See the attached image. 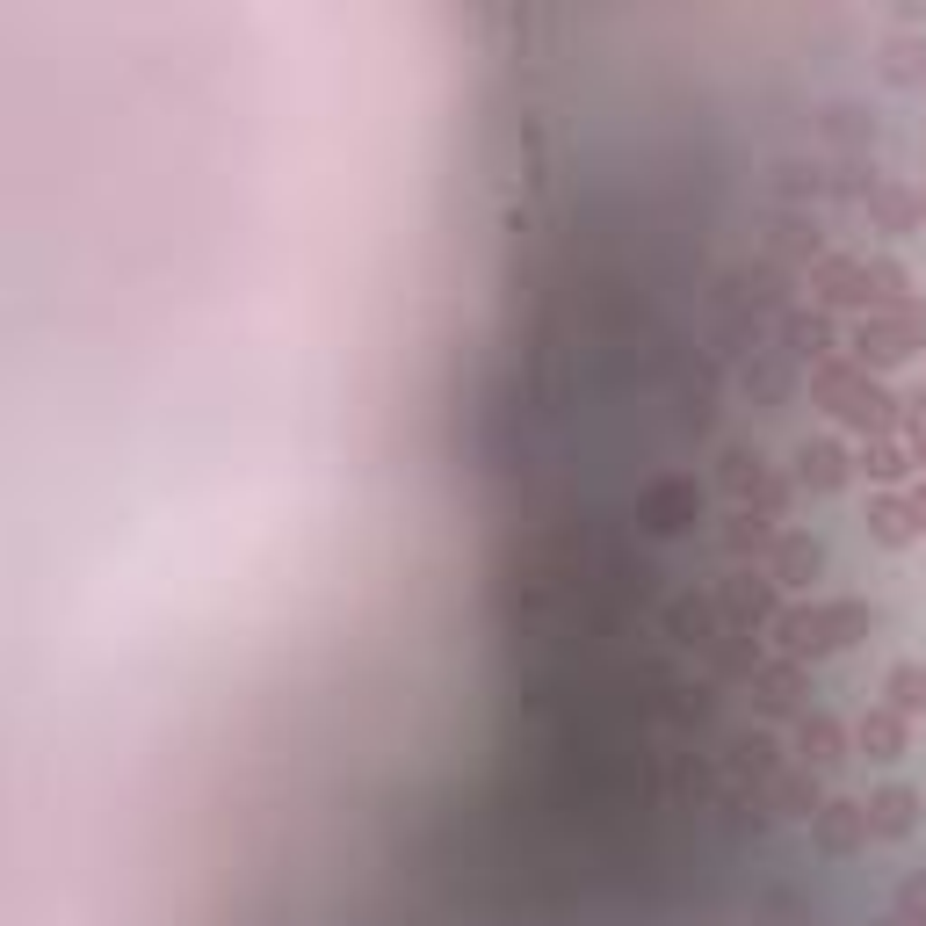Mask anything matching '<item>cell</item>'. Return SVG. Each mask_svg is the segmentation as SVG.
<instances>
[{"label":"cell","instance_id":"cell-1","mask_svg":"<svg viewBox=\"0 0 926 926\" xmlns=\"http://www.w3.org/2000/svg\"><path fill=\"white\" fill-rule=\"evenodd\" d=\"M912 811H919V796H912V789H883L876 804H869V825L898 840V832H912Z\"/></svg>","mask_w":926,"mask_h":926},{"label":"cell","instance_id":"cell-2","mask_svg":"<svg viewBox=\"0 0 926 926\" xmlns=\"http://www.w3.org/2000/svg\"><path fill=\"white\" fill-rule=\"evenodd\" d=\"M782 644L796 659H804V652H832V623H825V615H782Z\"/></svg>","mask_w":926,"mask_h":926},{"label":"cell","instance_id":"cell-3","mask_svg":"<svg viewBox=\"0 0 926 926\" xmlns=\"http://www.w3.org/2000/svg\"><path fill=\"white\" fill-rule=\"evenodd\" d=\"M796 695H804V673L796 666H775V673H760V709H796Z\"/></svg>","mask_w":926,"mask_h":926},{"label":"cell","instance_id":"cell-4","mask_svg":"<svg viewBox=\"0 0 926 926\" xmlns=\"http://www.w3.org/2000/svg\"><path fill=\"white\" fill-rule=\"evenodd\" d=\"M796 471H804V485L832 492V485H840V449H832V442H811L804 456H796Z\"/></svg>","mask_w":926,"mask_h":926},{"label":"cell","instance_id":"cell-5","mask_svg":"<svg viewBox=\"0 0 926 926\" xmlns=\"http://www.w3.org/2000/svg\"><path fill=\"white\" fill-rule=\"evenodd\" d=\"M869 825V811H854V804H832L825 811V847H854V832Z\"/></svg>","mask_w":926,"mask_h":926},{"label":"cell","instance_id":"cell-6","mask_svg":"<svg viewBox=\"0 0 926 926\" xmlns=\"http://www.w3.org/2000/svg\"><path fill=\"white\" fill-rule=\"evenodd\" d=\"M804 760L832 767V760H840V731H832V724H804Z\"/></svg>","mask_w":926,"mask_h":926},{"label":"cell","instance_id":"cell-7","mask_svg":"<svg viewBox=\"0 0 926 926\" xmlns=\"http://www.w3.org/2000/svg\"><path fill=\"white\" fill-rule=\"evenodd\" d=\"M890 702H898V709H919V702H926V673H919V666H898V673H890Z\"/></svg>","mask_w":926,"mask_h":926},{"label":"cell","instance_id":"cell-8","mask_svg":"<svg viewBox=\"0 0 926 926\" xmlns=\"http://www.w3.org/2000/svg\"><path fill=\"white\" fill-rule=\"evenodd\" d=\"M782 572H789V579H804V572H818V543H804V536H789V543H782Z\"/></svg>","mask_w":926,"mask_h":926},{"label":"cell","instance_id":"cell-9","mask_svg":"<svg viewBox=\"0 0 926 926\" xmlns=\"http://www.w3.org/2000/svg\"><path fill=\"white\" fill-rule=\"evenodd\" d=\"M724 601H731V615H767V586L760 579H738Z\"/></svg>","mask_w":926,"mask_h":926},{"label":"cell","instance_id":"cell-10","mask_svg":"<svg viewBox=\"0 0 926 926\" xmlns=\"http://www.w3.org/2000/svg\"><path fill=\"white\" fill-rule=\"evenodd\" d=\"M861 746H876V760H890V753H898V724H890V717H869V724H861Z\"/></svg>","mask_w":926,"mask_h":926},{"label":"cell","instance_id":"cell-11","mask_svg":"<svg viewBox=\"0 0 926 926\" xmlns=\"http://www.w3.org/2000/svg\"><path fill=\"white\" fill-rule=\"evenodd\" d=\"M876 536H883V543H905V536H912V514H905V507H876Z\"/></svg>","mask_w":926,"mask_h":926},{"label":"cell","instance_id":"cell-12","mask_svg":"<svg viewBox=\"0 0 926 926\" xmlns=\"http://www.w3.org/2000/svg\"><path fill=\"white\" fill-rule=\"evenodd\" d=\"M905 919H926V869L905 883Z\"/></svg>","mask_w":926,"mask_h":926}]
</instances>
